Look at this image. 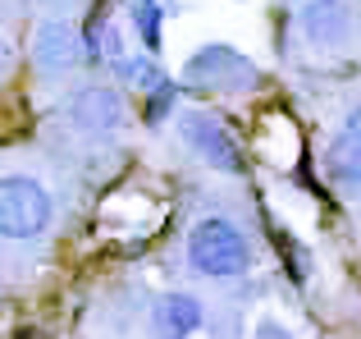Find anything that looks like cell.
Masks as SVG:
<instances>
[{"label": "cell", "instance_id": "cell-6", "mask_svg": "<svg viewBox=\"0 0 361 339\" xmlns=\"http://www.w3.org/2000/svg\"><path fill=\"white\" fill-rule=\"evenodd\" d=\"M82 60H87L82 32L69 23V18H42V23H37V32H32V64L42 73L60 78V73L78 69Z\"/></svg>", "mask_w": 361, "mask_h": 339}, {"label": "cell", "instance_id": "cell-12", "mask_svg": "<svg viewBox=\"0 0 361 339\" xmlns=\"http://www.w3.org/2000/svg\"><path fill=\"white\" fill-rule=\"evenodd\" d=\"M343 133H348V138H357V143H361V101H357L353 110H348V119H343Z\"/></svg>", "mask_w": 361, "mask_h": 339}, {"label": "cell", "instance_id": "cell-1", "mask_svg": "<svg viewBox=\"0 0 361 339\" xmlns=\"http://www.w3.org/2000/svg\"><path fill=\"white\" fill-rule=\"evenodd\" d=\"M188 266L202 280H238L252 270V243L229 215H202L188 230Z\"/></svg>", "mask_w": 361, "mask_h": 339}, {"label": "cell", "instance_id": "cell-5", "mask_svg": "<svg viewBox=\"0 0 361 339\" xmlns=\"http://www.w3.org/2000/svg\"><path fill=\"white\" fill-rule=\"evenodd\" d=\"M64 119L73 124V133L92 138V143H110L128 119V106H123V92L115 83H82L64 101Z\"/></svg>", "mask_w": 361, "mask_h": 339}, {"label": "cell", "instance_id": "cell-13", "mask_svg": "<svg viewBox=\"0 0 361 339\" xmlns=\"http://www.w3.org/2000/svg\"><path fill=\"white\" fill-rule=\"evenodd\" d=\"M9 64H14V46H9V37H0V78L9 73Z\"/></svg>", "mask_w": 361, "mask_h": 339}, {"label": "cell", "instance_id": "cell-11", "mask_svg": "<svg viewBox=\"0 0 361 339\" xmlns=\"http://www.w3.org/2000/svg\"><path fill=\"white\" fill-rule=\"evenodd\" d=\"M252 339H298V335H293L288 326H279V321H270V316H265V321L256 326V335H252Z\"/></svg>", "mask_w": 361, "mask_h": 339}, {"label": "cell", "instance_id": "cell-7", "mask_svg": "<svg viewBox=\"0 0 361 339\" xmlns=\"http://www.w3.org/2000/svg\"><path fill=\"white\" fill-rule=\"evenodd\" d=\"M298 28L320 51H343L357 37V14H353L348 0H307L298 9Z\"/></svg>", "mask_w": 361, "mask_h": 339}, {"label": "cell", "instance_id": "cell-2", "mask_svg": "<svg viewBox=\"0 0 361 339\" xmlns=\"http://www.w3.org/2000/svg\"><path fill=\"white\" fill-rule=\"evenodd\" d=\"M55 202L42 179L32 174H0V239L5 243H32L51 230Z\"/></svg>", "mask_w": 361, "mask_h": 339}, {"label": "cell", "instance_id": "cell-3", "mask_svg": "<svg viewBox=\"0 0 361 339\" xmlns=\"http://www.w3.org/2000/svg\"><path fill=\"white\" fill-rule=\"evenodd\" d=\"M178 138H183V147L197 161H206L220 174H247V156H243L238 138L229 133V124L215 110H202V106L178 110Z\"/></svg>", "mask_w": 361, "mask_h": 339}, {"label": "cell", "instance_id": "cell-10", "mask_svg": "<svg viewBox=\"0 0 361 339\" xmlns=\"http://www.w3.org/2000/svg\"><path fill=\"white\" fill-rule=\"evenodd\" d=\"M133 32L147 46V55L160 51V5L156 0H133Z\"/></svg>", "mask_w": 361, "mask_h": 339}, {"label": "cell", "instance_id": "cell-9", "mask_svg": "<svg viewBox=\"0 0 361 339\" xmlns=\"http://www.w3.org/2000/svg\"><path fill=\"white\" fill-rule=\"evenodd\" d=\"M325 174L343 188H361V143L348 133H338L325 152Z\"/></svg>", "mask_w": 361, "mask_h": 339}, {"label": "cell", "instance_id": "cell-8", "mask_svg": "<svg viewBox=\"0 0 361 339\" xmlns=\"http://www.w3.org/2000/svg\"><path fill=\"white\" fill-rule=\"evenodd\" d=\"M206 326V303L188 289H169L151 307V331L156 339H192Z\"/></svg>", "mask_w": 361, "mask_h": 339}, {"label": "cell", "instance_id": "cell-14", "mask_svg": "<svg viewBox=\"0 0 361 339\" xmlns=\"http://www.w3.org/2000/svg\"><path fill=\"white\" fill-rule=\"evenodd\" d=\"M18 339H51V335H42V331H23Z\"/></svg>", "mask_w": 361, "mask_h": 339}, {"label": "cell", "instance_id": "cell-4", "mask_svg": "<svg viewBox=\"0 0 361 339\" xmlns=\"http://www.w3.org/2000/svg\"><path fill=\"white\" fill-rule=\"evenodd\" d=\"M183 83L206 88V92H229V97H238V92H252L256 83H261V73H256V64L247 60L243 51H233V46H224V42H211V46H202V51L188 55Z\"/></svg>", "mask_w": 361, "mask_h": 339}]
</instances>
